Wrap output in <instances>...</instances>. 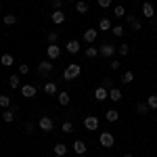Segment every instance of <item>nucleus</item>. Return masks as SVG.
<instances>
[{"label":"nucleus","instance_id":"35","mask_svg":"<svg viewBox=\"0 0 157 157\" xmlns=\"http://www.w3.org/2000/svg\"><path fill=\"white\" fill-rule=\"evenodd\" d=\"M147 103H149L151 109H157V94H151V97L147 98Z\"/></svg>","mask_w":157,"mask_h":157},{"label":"nucleus","instance_id":"4","mask_svg":"<svg viewBox=\"0 0 157 157\" xmlns=\"http://www.w3.org/2000/svg\"><path fill=\"white\" fill-rule=\"evenodd\" d=\"M40 130L42 132H52V128H55V124H52V120H50L48 115H44V117H40Z\"/></svg>","mask_w":157,"mask_h":157},{"label":"nucleus","instance_id":"17","mask_svg":"<svg viewBox=\"0 0 157 157\" xmlns=\"http://www.w3.org/2000/svg\"><path fill=\"white\" fill-rule=\"evenodd\" d=\"M109 98H111L113 103H120V101H121V92H120V88H111V90H109Z\"/></svg>","mask_w":157,"mask_h":157},{"label":"nucleus","instance_id":"6","mask_svg":"<svg viewBox=\"0 0 157 157\" xmlns=\"http://www.w3.org/2000/svg\"><path fill=\"white\" fill-rule=\"evenodd\" d=\"M98 140H101V145L107 147V149H111V147L115 145V138H113V134H109V132H103L101 136H98Z\"/></svg>","mask_w":157,"mask_h":157},{"label":"nucleus","instance_id":"11","mask_svg":"<svg viewBox=\"0 0 157 157\" xmlns=\"http://www.w3.org/2000/svg\"><path fill=\"white\" fill-rule=\"evenodd\" d=\"M65 50H67L69 55H75V52H80V42H78V40H69V42L65 44Z\"/></svg>","mask_w":157,"mask_h":157},{"label":"nucleus","instance_id":"39","mask_svg":"<svg viewBox=\"0 0 157 157\" xmlns=\"http://www.w3.org/2000/svg\"><path fill=\"white\" fill-rule=\"evenodd\" d=\"M97 2H98L101 9H109V6H111V0H97Z\"/></svg>","mask_w":157,"mask_h":157},{"label":"nucleus","instance_id":"44","mask_svg":"<svg viewBox=\"0 0 157 157\" xmlns=\"http://www.w3.org/2000/svg\"><path fill=\"white\" fill-rule=\"evenodd\" d=\"M55 157H65V155H55Z\"/></svg>","mask_w":157,"mask_h":157},{"label":"nucleus","instance_id":"41","mask_svg":"<svg viewBox=\"0 0 157 157\" xmlns=\"http://www.w3.org/2000/svg\"><path fill=\"white\" fill-rule=\"evenodd\" d=\"M52 6H55V11H61V6H63V0H52Z\"/></svg>","mask_w":157,"mask_h":157},{"label":"nucleus","instance_id":"30","mask_svg":"<svg viewBox=\"0 0 157 157\" xmlns=\"http://www.w3.org/2000/svg\"><path fill=\"white\" fill-rule=\"evenodd\" d=\"M117 52H120L121 57H126V55L130 52V46H128V44L124 42V44H120V46H117Z\"/></svg>","mask_w":157,"mask_h":157},{"label":"nucleus","instance_id":"7","mask_svg":"<svg viewBox=\"0 0 157 157\" xmlns=\"http://www.w3.org/2000/svg\"><path fill=\"white\" fill-rule=\"evenodd\" d=\"M84 128H86V130H90V132L97 130V128H98V120L94 117V115H88V117L84 120Z\"/></svg>","mask_w":157,"mask_h":157},{"label":"nucleus","instance_id":"33","mask_svg":"<svg viewBox=\"0 0 157 157\" xmlns=\"http://www.w3.org/2000/svg\"><path fill=\"white\" fill-rule=\"evenodd\" d=\"M59 42V34L57 32H48V44H57Z\"/></svg>","mask_w":157,"mask_h":157},{"label":"nucleus","instance_id":"1","mask_svg":"<svg viewBox=\"0 0 157 157\" xmlns=\"http://www.w3.org/2000/svg\"><path fill=\"white\" fill-rule=\"evenodd\" d=\"M82 73V67L80 65H75V63H69L67 67H65V71H63V80H67V82H73L78 75Z\"/></svg>","mask_w":157,"mask_h":157},{"label":"nucleus","instance_id":"40","mask_svg":"<svg viewBox=\"0 0 157 157\" xmlns=\"http://www.w3.org/2000/svg\"><path fill=\"white\" fill-rule=\"evenodd\" d=\"M109 67H111V69H120V61L111 59V61H109Z\"/></svg>","mask_w":157,"mask_h":157},{"label":"nucleus","instance_id":"13","mask_svg":"<svg viewBox=\"0 0 157 157\" xmlns=\"http://www.w3.org/2000/svg\"><path fill=\"white\" fill-rule=\"evenodd\" d=\"M94 98H97V101H105V98H109V90L103 88V86H98L97 90H94Z\"/></svg>","mask_w":157,"mask_h":157},{"label":"nucleus","instance_id":"27","mask_svg":"<svg viewBox=\"0 0 157 157\" xmlns=\"http://www.w3.org/2000/svg\"><path fill=\"white\" fill-rule=\"evenodd\" d=\"M111 34L117 36V38H121L124 36V25H113V27H111Z\"/></svg>","mask_w":157,"mask_h":157},{"label":"nucleus","instance_id":"3","mask_svg":"<svg viewBox=\"0 0 157 157\" xmlns=\"http://www.w3.org/2000/svg\"><path fill=\"white\" fill-rule=\"evenodd\" d=\"M115 52H117V48H115L113 44H107V42H105V44L98 48V55H101V57H107V59H111Z\"/></svg>","mask_w":157,"mask_h":157},{"label":"nucleus","instance_id":"36","mask_svg":"<svg viewBox=\"0 0 157 157\" xmlns=\"http://www.w3.org/2000/svg\"><path fill=\"white\" fill-rule=\"evenodd\" d=\"M27 73H29V65L27 63H21L19 65V75H27Z\"/></svg>","mask_w":157,"mask_h":157},{"label":"nucleus","instance_id":"26","mask_svg":"<svg viewBox=\"0 0 157 157\" xmlns=\"http://www.w3.org/2000/svg\"><path fill=\"white\" fill-rule=\"evenodd\" d=\"M0 63H2L4 67H11L13 65V55H2V57H0Z\"/></svg>","mask_w":157,"mask_h":157},{"label":"nucleus","instance_id":"14","mask_svg":"<svg viewBox=\"0 0 157 157\" xmlns=\"http://www.w3.org/2000/svg\"><path fill=\"white\" fill-rule=\"evenodd\" d=\"M73 151H75L78 155H84L86 151H88V147H86L84 140H75V143H73Z\"/></svg>","mask_w":157,"mask_h":157},{"label":"nucleus","instance_id":"8","mask_svg":"<svg viewBox=\"0 0 157 157\" xmlns=\"http://www.w3.org/2000/svg\"><path fill=\"white\" fill-rule=\"evenodd\" d=\"M36 86H32V84H25V86H21V94H23L25 98H32V97H36Z\"/></svg>","mask_w":157,"mask_h":157},{"label":"nucleus","instance_id":"2","mask_svg":"<svg viewBox=\"0 0 157 157\" xmlns=\"http://www.w3.org/2000/svg\"><path fill=\"white\" fill-rule=\"evenodd\" d=\"M52 67H55V65H52V61L44 59V61H40V63H38V73H40L42 78H48L50 73H52Z\"/></svg>","mask_w":157,"mask_h":157},{"label":"nucleus","instance_id":"25","mask_svg":"<svg viewBox=\"0 0 157 157\" xmlns=\"http://www.w3.org/2000/svg\"><path fill=\"white\" fill-rule=\"evenodd\" d=\"M15 23H17V17L13 13H6L4 15V25H15Z\"/></svg>","mask_w":157,"mask_h":157},{"label":"nucleus","instance_id":"23","mask_svg":"<svg viewBox=\"0 0 157 157\" xmlns=\"http://www.w3.org/2000/svg\"><path fill=\"white\" fill-rule=\"evenodd\" d=\"M149 103H138V105H136V111H138V113H140V115H147V113H149Z\"/></svg>","mask_w":157,"mask_h":157},{"label":"nucleus","instance_id":"29","mask_svg":"<svg viewBox=\"0 0 157 157\" xmlns=\"http://www.w3.org/2000/svg\"><path fill=\"white\" fill-rule=\"evenodd\" d=\"M65 153H67V147L63 145V143L55 145V155H65Z\"/></svg>","mask_w":157,"mask_h":157},{"label":"nucleus","instance_id":"16","mask_svg":"<svg viewBox=\"0 0 157 157\" xmlns=\"http://www.w3.org/2000/svg\"><path fill=\"white\" fill-rule=\"evenodd\" d=\"M126 19H128V23L132 25V29H136V32H140L143 29V25H140V21L134 17V15H126Z\"/></svg>","mask_w":157,"mask_h":157},{"label":"nucleus","instance_id":"32","mask_svg":"<svg viewBox=\"0 0 157 157\" xmlns=\"http://www.w3.org/2000/svg\"><path fill=\"white\" fill-rule=\"evenodd\" d=\"M121 82H124V84H130V82H134V73H132V71H126V73H124V78H121Z\"/></svg>","mask_w":157,"mask_h":157},{"label":"nucleus","instance_id":"37","mask_svg":"<svg viewBox=\"0 0 157 157\" xmlns=\"http://www.w3.org/2000/svg\"><path fill=\"white\" fill-rule=\"evenodd\" d=\"M113 15H115L117 19H121V17L126 15V9H124V6H115V11H113Z\"/></svg>","mask_w":157,"mask_h":157},{"label":"nucleus","instance_id":"42","mask_svg":"<svg viewBox=\"0 0 157 157\" xmlns=\"http://www.w3.org/2000/svg\"><path fill=\"white\" fill-rule=\"evenodd\" d=\"M25 132L27 134H34V124L29 121V124H25Z\"/></svg>","mask_w":157,"mask_h":157},{"label":"nucleus","instance_id":"15","mask_svg":"<svg viewBox=\"0 0 157 157\" xmlns=\"http://www.w3.org/2000/svg\"><path fill=\"white\" fill-rule=\"evenodd\" d=\"M57 101H59V105L67 107V105H69V101H71V97H69V92H65V90H63V92L57 94Z\"/></svg>","mask_w":157,"mask_h":157},{"label":"nucleus","instance_id":"46","mask_svg":"<svg viewBox=\"0 0 157 157\" xmlns=\"http://www.w3.org/2000/svg\"><path fill=\"white\" fill-rule=\"evenodd\" d=\"M0 11H2V4H0Z\"/></svg>","mask_w":157,"mask_h":157},{"label":"nucleus","instance_id":"22","mask_svg":"<svg viewBox=\"0 0 157 157\" xmlns=\"http://www.w3.org/2000/svg\"><path fill=\"white\" fill-rule=\"evenodd\" d=\"M44 92L50 94V97H52V94H57V84H55V82H48V84L44 86Z\"/></svg>","mask_w":157,"mask_h":157},{"label":"nucleus","instance_id":"43","mask_svg":"<svg viewBox=\"0 0 157 157\" xmlns=\"http://www.w3.org/2000/svg\"><path fill=\"white\" fill-rule=\"evenodd\" d=\"M63 2H73V0H63Z\"/></svg>","mask_w":157,"mask_h":157},{"label":"nucleus","instance_id":"12","mask_svg":"<svg viewBox=\"0 0 157 157\" xmlns=\"http://www.w3.org/2000/svg\"><path fill=\"white\" fill-rule=\"evenodd\" d=\"M50 19H52V23H57V25H61V23H65V13L63 11H55L52 15H50Z\"/></svg>","mask_w":157,"mask_h":157},{"label":"nucleus","instance_id":"45","mask_svg":"<svg viewBox=\"0 0 157 157\" xmlns=\"http://www.w3.org/2000/svg\"><path fill=\"white\" fill-rule=\"evenodd\" d=\"M124 157H132V155H124Z\"/></svg>","mask_w":157,"mask_h":157},{"label":"nucleus","instance_id":"31","mask_svg":"<svg viewBox=\"0 0 157 157\" xmlns=\"http://www.w3.org/2000/svg\"><path fill=\"white\" fill-rule=\"evenodd\" d=\"M0 107H11V98L6 97V94H0Z\"/></svg>","mask_w":157,"mask_h":157},{"label":"nucleus","instance_id":"10","mask_svg":"<svg viewBox=\"0 0 157 157\" xmlns=\"http://www.w3.org/2000/svg\"><path fill=\"white\" fill-rule=\"evenodd\" d=\"M97 38H98V29H86L84 32V40L88 42V44H92V42H97Z\"/></svg>","mask_w":157,"mask_h":157},{"label":"nucleus","instance_id":"47","mask_svg":"<svg viewBox=\"0 0 157 157\" xmlns=\"http://www.w3.org/2000/svg\"><path fill=\"white\" fill-rule=\"evenodd\" d=\"M130 2H134V0H130Z\"/></svg>","mask_w":157,"mask_h":157},{"label":"nucleus","instance_id":"9","mask_svg":"<svg viewBox=\"0 0 157 157\" xmlns=\"http://www.w3.org/2000/svg\"><path fill=\"white\" fill-rule=\"evenodd\" d=\"M143 17H147V19H153L155 17V6L151 2H145L143 4Z\"/></svg>","mask_w":157,"mask_h":157},{"label":"nucleus","instance_id":"28","mask_svg":"<svg viewBox=\"0 0 157 157\" xmlns=\"http://www.w3.org/2000/svg\"><path fill=\"white\" fill-rule=\"evenodd\" d=\"M86 57H88V59H94V57H98V48H94V46H88V48H86Z\"/></svg>","mask_w":157,"mask_h":157},{"label":"nucleus","instance_id":"20","mask_svg":"<svg viewBox=\"0 0 157 157\" xmlns=\"http://www.w3.org/2000/svg\"><path fill=\"white\" fill-rule=\"evenodd\" d=\"M105 117H107V121H117L120 120V113H117L115 109H109L107 113H105Z\"/></svg>","mask_w":157,"mask_h":157},{"label":"nucleus","instance_id":"24","mask_svg":"<svg viewBox=\"0 0 157 157\" xmlns=\"http://www.w3.org/2000/svg\"><path fill=\"white\" fill-rule=\"evenodd\" d=\"M75 13H88V2L80 0V2L75 4Z\"/></svg>","mask_w":157,"mask_h":157},{"label":"nucleus","instance_id":"21","mask_svg":"<svg viewBox=\"0 0 157 157\" xmlns=\"http://www.w3.org/2000/svg\"><path fill=\"white\" fill-rule=\"evenodd\" d=\"M9 84H11V88H21V78L15 73V75H11V78H9Z\"/></svg>","mask_w":157,"mask_h":157},{"label":"nucleus","instance_id":"18","mask_svg":"<svg viewBox=\"0 0 157 157\" xmlns=\"http://www.w3.org/2000/svg\"><path fill=\"white\" fill-rule=\"evenodd\" d=\"M2 120L6 121V124H11V121L15 120V111H13V109H4V111H2Z\"/></svg>","mask_w":157,"mask_h":157},{"label":"nucleus","instance_id":"38","mask_svg":"<svg viewBox=\"0 0 157 157\" xmlns=\"http://www.w3.org/2000/svg\"><path fill=\"white\" fill-rule=\"evenodd\" d=\"M101 86L107 88V90H111V88H113V80H111V78H105V80L101 82Z\"/></svg>","mask_w":157,"mask_h":157},{"label":"nucleus","instance_id":"34","mask_svg":"<svg viewBox=\"0 0 157 157\" xmlns=\"http://www.w3.org/2000/svg\"><path fill=\"white\" fill-rule=\"evenodd\" d=\"M61 130H63L65 134H69V132L73 130V124H71V121H63V126H61Z\"/></svg>","mask_w":157,"mask_h":157},{"label":"nucleus","instance_id":"5","mask_svg":"<svg viewBox=\"0 0 157 157\" xmlns=\"http://www.w3.org/2000/svg\"><path fill=\"white\" fill-rule=\"evenodd\" d=\"M46 55H48L50 61H57L61 57V46H57V44H48V46H46Z\"/></svg>","mask_w":157,"mask_h":157},{"label":"nucleus","instance_id":"19","mask_svg":"<svg viewBox=\"0 0 157 157\" xmlns=\"http://www.w3.org/2000/svg\"><path fill=\"white\" fill-rule=\"evenodd\" d=\"M111 27H113V25H111V21H109L107 17H103V19L98 21V29H103V32H109Z\"/></svg>","mask_w":157,"mask_h":157}]
</instances>
